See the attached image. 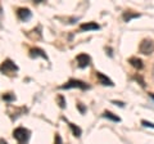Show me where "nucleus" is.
<instances>
[{
    "mask_svg": "<svg viewBox=\"0 0 154 144\" xmlns=\"http://www.w3.org/2000/svg\"><path fill=\"white\" fill-rule=\"evenodd\" d=\"M30 135H31V131L26 127H17L13 131V136L19 144H26L28 142V139H30Z\"/></svg>",
    "mask_w": 154,
    "mask_h": 144,
    "instance_id": "1",
    "label": "nucleus"
},
{
    "mask_svg": "<svg viewBox=\"0 0 154 144\" xmlns=\"http://www.w3.org/2000/svg\"><path fill=\"white\" fill-rule=\"evenodd\" d=\"M0 71L3 74H7V75H12L13 72H17L18 71V67L16 63H13L11 59H5L0 66Z\"/></svg>",
    "mask_w": 154,
    "mask_h": 144,
    "instance_id": "2",
    "label": "nucleus"
},
{
    "mask_svg": "<svg viewBox=\"0 0 154 144\" xmlns=\"http://www.w3.org/2000/svg\"><path fill=\"white\" fill-rule=\"evenodd\" d=\"M72 88H79V89L86 90V89H89L90 86H89L88 84L82 83V81H80V80H75V79H71V80H69L66 85L62 86V89H72Z\"/></svg>",
    "mask_w": 154,
    "mask_h": 144,
    "instance_id": "3",
    "label": "nucleus"
},
{
    "mask_svg": "<svg viewBox=\"0 0 154 144\" xmlns=\"http://www.w3.org/2000/svg\"><path fill=\"white\" fill-rule=\"evenodd\" d=\"M139 49L143 54H150V53L154 52V42L150 40V39H144L141 42H140V46H139Z\"/></svg>",
    "mask_w": 154,
    "mask_h": 144,
    "instance_id": "4",
    "label": "nucleus"
},
{
    "mask_svg": "<svg viewBox=\"0 0 154 144\" xmlns=\"http://www.w3.org/2000/svg\"><path fill=\"white\" fill-rule=\"evenodd\" d=\"M76 59H77V62H79V66L81 67V68H85V67H88L91 63V58L88 54H85V53L79 54L76 57Z\"/></svg>",
    "mask_w": 154,
    "mask_h": 144,
    "instance_id": "5",
    "label": "nucleus"
},
{
    "mask_svg": "<svg viewBox=\"0 0 154 144\" xmlns=\"http://www.w3.org/2000/svg\"><path fill=\"white\" fill-rule=\"evenodd\" d=\"M17 16L18 18L21 21H27V20H30L31 18V11L30 9H27V8H19L18 11H17Z\"/></svg>",
    "mask_w": 154,
    "mask_h": 144,
    "instance_id": "6",
    "label": "nucleus"
},
{
    "mask_svg": "<svg viewBox=\"0 0 154 144\" xmlns=\"http://www.w3.org/2000/svg\"><path fill=\"white\" fill-rule=\"evenodd\" d=\"M96 77H98V80L100 81V84H103L105 86H113V81L110 80L108 76H105L104 74H102V72H96Z\"/></svg>",
    "mask_w": 154,
    "mask_h": 144,
    "instance_id": "7",
    "label": "nucleus"
},
{
    "mask_svg": "<svg viewBox=\"0 0 154 144\" xmlns=\"http://www.w3.org/2000/svg\"><path fill=\"white\" fill-rule=\"evenodd\" d=\"M80 28L82 31H93V30H99L100 26L95 22H88V23H82V25L80 26Z\"/></svg>",
    "mask_w": 154,
    "mask_h": 144,
    "instance_id": "8",
    "label": "nucleus"
},
{
    "mask_svg": "<svg viewBox=\"0 0 154 144\" xmlns=\"http://www.w3.org/2000/svg\"><path fill=\"white\" fill-rule=\"evenodd\" d=\"M30 55L32 57V58H35V57H42L44 59H48V57L44 53V50L38 49V48H32V49L30 50Z\"/></svg>",
    "mask_w": 154,
    "mask_h": 144,
    "instance_id": "9",
    "label": "nucleus"
},
{
    "mask_svg": "<svg viewBox=\"0 0 154 144\" xmlns=\"http://www.w3.org/2000/svg\"><path fill=\"white\" fill-rule=\"evenodd\" d=\"M128 63H131V66L135 67L136 70H141L143 67H144L143 61H141V59H139V58H136V57H131V58L128 59Z\"/></svg>",
    "mask_w": 154,
    "mask_h": 144,
    "instance_id": "10",
    "label": "nucleus"
},
{
    "mask_svg": "<svg viewBox=\"0 0 154 144\" xmlns=\"http://www.w3.org/2000/svg\"><path fill=\"white\" fill-rule=\"evenodd\" d=\"M122 17H123L125 22H130L131 20H134V18H139L140 17V14L139 13H132V12H125Z\"/></svg>",
    "mask_w": 154,
    "mask_h": 144,
    "instance_id": "11",
    "label": "nucleus"
},
{
    "mask_svg": "<svg viewBox=\"0 0 154 144\" xmlns=\"http://www.w3.org/2000/svg\"><path fill=\"white\" fill-rule=\"evenodd\" d=\"M103 116H104L105 118L112 120V121H114V122H119V121H121V118H119L118 116H114L112 112H108V111H105V112L103 113Z\"/></svg>",
    "mask_w": 154,
    "mask_h": 144,
    "instance_id": "12",
    "label": "nucleus"
},
{
    "mask_svg": "<svg viewBox=\"0 0 154 144\" xmlns=\"http://www.w3.org/2000/svg\"><path fill=\"white\" fill-rule=\"evenodd\" d=\"M69 127L72 129V131H73V135L75 136H81V134H82V130H81V129L79 127V126H76L75 124H69Z\"/></svg>",
    "mask_w": 154,
    "mask_h": 144,
    "instance_id": "13",
    "label": "nucleus"
},
{
    "mask_svg": "<svg viewBox=\"0 0 154 144\" xmlns=\"http://www.w3.org/2000/svg\"><path fill=\"white\" fill-rule=\"evenodd\" d=\"M3 99H4V100H7V102H11V100H14V95H12L11 93L4 94V95H3Z\"/></svg>",
    "mask_w": 154,
    "mask_h": 144,
    "instance_id": "14",
    "label": "nucleus"
},
{
    "mask_svg": "<svg viewBox=\"0 0 154 144\" xmlns=\"http://www.w3.org/2000/svg\"><path fill=\"white\" fill-rule=\"evenodd\" d=\"M141 125H143V126H145V127L154 129V124L153 122H149V121H145V120H143V121H141Z\"/></svg>",
    "mask_w": 154,
    "mask_h": 144,
    "instance_id": "15",
    "label": "nucleus"
},
{
    "mask_svg": "<svg viewBox=\"0 0 154 144\" xmlns=\"http://www.w3.org/2000/svg\"><path fill=\"white\" fill-rule=\"evenodd\" d=\"M58 100H59V107H60V108H64V107H66V103H64V98L62 97V95H59V97H58Z\"/></svg>",
    "mask_w": 154,
    "mask_h": 144,
    "instance_id": "16",
    "label": "nucleus"
},
{
    "mask_svg": "<svg viewBox=\"0 0 154 144\" xmlns=\"http://www.w3.org/2000/svg\"><path fill=\"white\" fill-rule=\"evenodd\" d=\"M54 144H63V143H62V138H60L59 134H57V135H55V138H54Z\"/></svg>",
    "mask_w": 154,
    "mask_h": 144,
    "instance_id": "17",
    "label": "nucleus"
},
{
    "mask_svg": "<svg viewBox=\"0 0 154 144\" xmlns=\"http://www.w3.org/2000/svg\"><path fill=\"white\" fill-rule=\"evenodd\" d=\"M113 103H114V104H117V105H119V107H123V105H125V103L118 102V100H113Z\"/></svg>",
    "mask_w": 154,
    "mask_h": 144,
    "instance_id": "18",
    "label": "nucleus"
},
{
    "mask_svg": "<svg viewBox=\"0 0 154 144\" xmlns=\"http://www.w3.org/2000/svg\"><path fill=\"white\" fill-rule=\"evenodd\" d=\"M77 107L80 108V111H81V112H85V107H82L81 104H77Z\"/></svg>",
    "mask_w": 154,
    "mask_h": 144,
    "instance_id": "19",
    "label": "nucleus"
},
{
    "mask_svg": "<svg viewBox=\"0 0 154 144\" xmlns=\"http://www.w3.org/2000/svg\"><path fill=\"white\" fill-rule=\"evenodd\" d=\"M0 144H8V143L4 140V139H0Z\"/></svg>",
    "mask_w": 154,
    "mask_h": 144,
    "instance_id": "20",
    "label": "nucleus"
},
{
    "mask_svg": "<svg viewBox=\"0 0 154 144\" xmlns=\"http://www.w3.org/2000/svg\"><path fill=\"white\" fill-rule=\"evenodd\" d=\"M149 95H150V97H152V98L154 99V94H149Z\"/></svg>",
    "mask_w": 154,
    "mask_h": 144,
    "instance_id": "21",
    "label": "nucleus"
}]
</instances>
